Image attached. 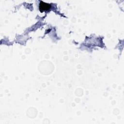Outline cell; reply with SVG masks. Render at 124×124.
<instances>
[{
	"mask_svg": "<svg viewBox=\"0 0 124 124\" xmlns=\"http://www.w3.org/2000/svg\"><path fill=\"white\" fill-rule=\"evenodd\" d=\"M51 7V5L48 3L41 1L39 4V10L41 12L48 11Z\"/></svg>",
	"mask_w": 124,
	"mask_h": 124,
	"instance_id": "6da1fadb",
	"label": "cell"
}]
</instances>
